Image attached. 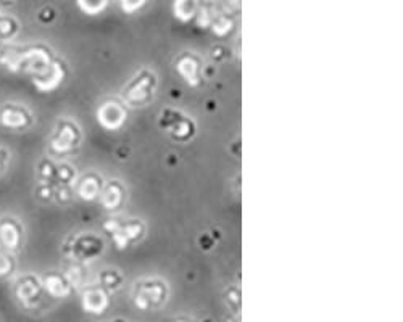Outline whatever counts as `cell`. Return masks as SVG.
<instances>
[{
	"instance_id": "3957f363",
	"label": "cell",
	"mask_w": 403,
	"mask_h": 322,
	"mask_svg": "<svg viewBox=\"0 0 403 322\" xmlns=\"http://www.w3.org/2000/svg\"><path fill=\"white\" fill-rule=\"evenodd\" d=\"M103 250H105L103 240L92 232L69 235L62 244V253L69 263H92L103 253Z\"/></svg>"
},
{
	"instance_id": "ba28073f",
	"label": "cell",
	"mask_w": 403,
	"mask_h": 322,
	"mask_svg": "<svg viewBox=\"0 0 403 322\" xmlns=\"http://www.w3.org/2000/svg\"><path fill=\"white\" fill-rule=\"evenodd\" d=\"M36 118L29 107L18 102H5L0 105V128L12 133H24L31 129Z\"/></svg>"
},
{
	"instance_id": "4fadbf2b",
	"label": "cell",
	"mask_w": 403,
	"mask_h": 322,
	"mask_svg": "<svg viewBox=\"0 0 403 322\" xmlns=\"http://www.w3.org/2000/svg\"><path fill=\"white\" fill-rule=\"evenodd\" d=\"M97 121L103 129L118 130L126 121V108L115 100H107L97 110Z\"/></svg>"
},
{
	"instance_id": "d4e9b609",
	"label": "cell",
	"mask_w": 403,
	"mask_h": 322,
	"mask_svg": "<svg viewBox=\"0 0 403 322\" xmlns=\"http://www.w3.org/2000/svg\"><path fill=\"white\" fill-rule=\"evenodd\" d=\"M65 274H67V278L71 282L74 289H76V287H83L84 280H86V269H84V264L71 263L69 268L65 271Z\"/></svg>"
},
{
	"instance_id": "f1b7e54d",
	"label": "cell",
	"mask_w": 403,
	"mask_h": 322,
	"mask_svg": "<svg viewBox=\"0 0 403 322\" xmlns=\"http://www.w3.org/2000/svg\"><path fill=\"white\" fill-rule=\"evenodd\" d=\"M74 197V190L71 185H55V195L53 201L58 205H68Z\"/></svg>"
},
{
	"instance_id": "1f68e13d",
	"label": "cell",
	"mask_w": 403,
	"mask_h": 322,
	"mask_svg": "<svg viewBox=\"0 0 403 322\" xmlns=\"http://www.w3.org/2000/svg\"><path fill=\"white\" fill-rule=\"evenodd\" d=\"M147 0H119L124 13H134L146 5Z\"/></svg>"
},
{
	"instance_id": "e0dca14e",
	"label": "cell",
	"mask_w": 403,
	"mask_h": 322,
	"mask_svg": "<svg viewBox=\"0 0 403 322\" xmlns=\"http://www.w3.org/2000/svg\"><path fill=\"white\" fill-rule=\"evenodd\" d=\"M200 0H174L173 13L179 22L187 23L197 17Z\"/></svg>"
},
{
	"instance_id": "6da1fadb",
	"label": "cell",
	"mask_w": 403,
	"mask_h": 322,
	"mask_svg": "<svg viewBox=\"0 0 403 322\" xmlns=\"http://www.w3.org/2000/svg\"><path fill=\"white\" fill-rule=\"evenodd\" d=\"M53 58L55 53L46 44L8 45L0 50V67L10 73L29 74L31 78L46 71Z\"/></svg>"
},
{
	"instance_id": "5b68a950",
	"label": "cell",
	"mask_w": 403,
	"mask_h": 322,
	"mask_svg": "<svg viewBox=\"0 0 403 322\" xmlns=\"http://www.w3.org/2000/svg\"><path fill=\"white\" fill-rule=\"evenodd\" d=\"M168 285L160 279H144L134 285L132 300L137 310H157L166 303Z\"/></svg>"
},
{
	"instance_id": "83f0119b",
	"label": "cell",
	"mask_w": 403,
	"mask_h": 322,
	"mask_svg": "<svg viewBox=\"0 0 403 322\" xmlns=\"http://www.w3.org/2000/svg\"><path fill=\"white\" fill-rule=\"evenodd\" d=\"M34 195H36L37 200L44 201V203H47V201H53V195H55V185L37 183L36 189H34Z\"/></svg>"
},
{
	"instance_id": "f546056e",
	"label": "cell",
	"mask_w": 403,
	"mask_h": 322,
	"mask_svg": "<svg viewBox=\"0 0 403 322\" xmlns=\"http://www.w3.org/2000/svg\"><path fill=\"white\" fill-rule=\"evenodd\" d=\"M226 303L234 310V313H239V308H241V291H239L237 287H232L226 291Z\"/></svg>"
},
{
	"instance_id": "4dcf8cb0",
	"label": "cell",
	"mask_w": 403,
	"mask_h": 322,
	"mask_svg": "<svg viewBox=\"0 0 403 322\" xmlns=\"http://www.w3.org/2000/svg\"><path fill=\"white\" fill-rule=\"evenodd\" d=\"M10 163H12V152L3 145H0V178L7 173Z\"/></svg>"
},
{
	"instance_id": "836d02e7",
	"label": "cell",
	"mask_w": 403,
	"mask_h": 322,
	"mask_svg": "<svg viewBox=\"0 0 403 322\" xmlns=\"http://www.w3.org/2000/svg\"><path fill=\"white\" fill-rule=\"evenodd\" d=\"M212 57H213V60H216V62H221V60H225V57H226V49L221 47V45L213 47Z\"/></svg>"
},
{
	"instance_id": "cb8c5ba5",
	"label": "cell",
	"mask_w": 403,
	"mask_h": 322,
	"mask_svg": "<svg viewBox=\"0 0 403 322\" xmlns=\"http://www.w3.org/2000/svg\"><path fill=\"white\" fill-rule=\"evenodd\" d=\"M212 31L215 36L218 37H225L228 36L232 31L234 28V19L230 15H216L215 19H213V23L210 24Z\"/></svg>"
},
{
	"instance_id": "8992f818",
	"label": "cell",
	"mask_w": 403,
	"mask_h": 322,
	"mask_svg": "<svg viewBox=\"0 0 403 322\" xmlns=\"http://www.w3.org/2000/svg\"><path fill=\"white\" fill-rule=\"evenodd\" d=\"M12 291L17 303L24 310H34L42 301L44 291L42 279L33 273L18 274L13 279Z\"/></svg>"
},
{
	"instance_id": "d590c367",
	"label": "cell",
	"mask_w": 403,
	"mask_h": 322,
	"mask_svg": "<svg viewBox=\"0 0 403 322\" xmlns=\"http://www.w3.org/2000/svg\"><path fill=\"white\" fill-rule=\"evenodd\" d=\"M171 322H191V321H187V319H176V321H171Z\"/></svg>"
},
{
	"instance_id": "e575fe53",
	"label": "cell",
	"mask_w": 403,
	"mask_h": 322,
	"mask_svg": "<svg viewBox=\"0 0 403 322\" xmlns=\"http://www.w3.org/2000/svg\"><path fill=\"white\" fill-rule=\"evenodd\" d=\"M203 2H205V5H212L215 0H203Z\"/></svg>"
},
{
	"instance_id": "ffe728a7",
	"label": "cell",
	"mask_w": 403,
	"mask_h": 322,
	"mask_svg": "<svg viewBox=\"0 0 403 322\" xmlns=\"http://www.w3.org/2000/svg\"><path fill=\"white\" fill-rule=\"evenodd\" d=\"M98 285L102 287L107 294H115L123 285V276L117 269H105L98 274Z\"/></svg>"
},
{
	"instance_id": "d6a6232c",
	"label": "cell",
	"mask_w": 403,
	"mask_h": 322,
	"mask_svg": "<svg viewBox=\"0 0 403 322\" xmlns=\"http://www.w3.org/2000/svg\"><path fill=\"white\" fill-rule=\"evenodd\" d=\"M53 18H55V12H53V8H51V7L42 8L41 12H39V19H41V22H44V23H51Z\"/></svg>"
},
{
	"instance_id": "74e56055",
	"label": "cell",
	"mask_w": 403,
	"mask_h": 322,
	"mask_svg": "<svg viewBox=\"0 0 403 322\" xmlns=\"http://www.w3.org/2000/svg\"><path fill=\"white\" fill-rule=\"evenodd\" d=\"M112 322H128V321H124V319H121V318H118V319H115V321H112Z\"/></svg>"
},
{
	"instance_id": "5bb4252c",
	"label": "cell",
	"mask_w": 403,
	"mask_h": 322,
	"mask_svg": "<svg viewBox=\"0 0 403 322\" xmlns=\"http://www.w3.org/2000/svg\"><path fill=\"white\" fill-rule=\"evenodd\" d=\"M41 279H42L44 291L55 300L68 298V296L74 291V287L67 278V274L60 273V271H51V273H46V276Z\"/></svg>"
},
{
	"instance_id": "ac0fdd59",
	"label": "cell",
	"mask_w": 403,
	"mask_h": 322,
	"mask_svg": "<svg viewBox=\"0 0 403 322\" xmlns=\"http://www.w3.org/2000/svg\"><path fill=\"white\" fill-rule=\"evenodd\" d=\"M196 130H197V128H196V123H194L192 118L182 117L170 129V134H171L173 140H176V142H187V140H191L194 135H196Z\"/></svg>"
},
{
	"instance_id": "9a60e30c",
	"label": "cell",
	"mask_w": 403,
	"mask_h": 322,
	"mask_svg": "<svg viewBox=\"0 0 403 322\" xmlns=\"http://www.w3.org/2000/svg\"><path fill=\"white\" fill-rule=\"evenodd\" d=\"M103 189V179L97 173H86L81 178L76 179L73 185L74 195L83 201H96L101 197V192Z\"/></svg>"
},
{
	"instance_id": "603a6c76",
	"label": "cell",
	"mask_w": 403,
	"mask_h": 322,
	"mask_svg": "<svg viewBox=\"0 0 403 322\" xmlns=\"http://www.w3.org/2000/svg\"><path fill=\"white\" fill-rule=\"evenodd\" d=\"M76 183V169L67 161L57 163V174H55V185H74Z\"/></svg>"
},
{
	"instance_id": "8fae6325",
	"label": "cell",
	"mask_w": 403,
	"mask_h": 322,
	"mask_svg": "<svg viewBox=\"0 0 403 322\" xmlns=\"http://www.w3.org/2000/svg\"><path fill=\"white\" fill-rule=\"evenodd\" d=\"M176 71L181 74V78L191 85L197 87L202 84L203 79V65L202 60L196 53L184 52L176 60Z\"/></svg>"
},
{
	"instance_id": "8d00e7d4",
	"label": "cell",
	"mask_w": 403,
	"mask_h": 322,
	"mask_svg": "<svg viewBox=\"0 0 403 322\" xmlns=\"http://www.w3.org/2000/svg\"><path fill=\"white\" fill-rule=\"evenodd\" d=\"M0 2H5V3H12L15 0H0Z\"/></svg>"
},
{
	"instance_id": "30bf717a",
	"label": "cell",
	"mask_w": 403,
	"mask_h": 322,
	"mask_svg": "<svg viewBox=\"0 0 403 322\" xmlns=\"http://www.w3.org/2000/svg\"><path fill=\"white\" fill-rule=\"evenodd\" d=\"M69 74L68 65L65 62L63 58L55 57L53 62L51 63L46 71L37 74V76L31 78L33 79V85L36 87V90L42 94H51L55 92L58 87H62V84L67 80Z\"/></svg>"
},
{
	"instance_id": "52a82bcc",
	"label": "cell",
	"mask_w": 403,
	"mask_h": 322,
	"mask_svg": "<svg viewBox=\"0 0 403 322\" xmlns=\"http://www.w3.org/2000/svg\"><path fill=\"white\" fill-rule=\"evenodd\" d=\"M103 230L110 235L118 246V250L128 248L131 244L141 240L146 234V226L142 221L139 219H128V221H119V219H107L103 223Z\"/></svg>"
},
{
	"instance_id": "484cf974",
	"label": "cell",
	"mask_w": 403,
	"mask_h": 322,
	"mask_svg": "<svg viewBox=\"0 0 403 322\" xmlns=\"http://www.w3.org/2000/svg\"><path fill=\"white\" fill-rule=\"evenodd\" d=\"M110 0H78V7L86 15H98L108 7Z\"/></svg>"
},
{
	"instance_id": "7c38bea8",
	"label": "cell",
	"mask_w": 403,
	"mask_h": 322,
	"mask_svg": "<svg viewBox=\"0 0 403 322\" xmlns=\"http://www.w3.org/2000/svg\"><path fill=\"white\" fill-rule=\"evenodd\" d=\"M81 306L87 314H103L110 306V294H107L101 285L84 287L81 294Z\"/></svg>"
},
{
	"instance_id": "f35d334b",
	"label": "cell",
	"mask_w": 403,
	"mask_h": 322,
	"mask_svg": "<svg viewBox=\"0 0 403 322\" xmlns=\"http://www.w3.org/2000/svg\"><path fill=\"white\" fill-rule=\"evenodd\" d=\"M0 15H2V13H0Z\"/></svg>"
},
{
	"instance_id": "7402d4cb",
	"label": "cell",
	"mask_w": 403,
	"mask_h": 322,
	"mask_svg": "<svg viewBox=\"0 0 403 322\" xmlns=\"http://www.w3.org/2000/svg\"><path fill=\"white\" fill-rule=\"evenodd\" d=\"M18 268V261L17 256L10 251L0 248V279H8L13 278L15 273H17Z\"/></svg>"
},
{
	"instance_id": "44dd1931",
	"label": "cell",
	"mask_w": 403,
	"mask_h": 322,
	"mask_svg": "<svg viewBox=\"0 0 403 322\" xmlns=\"http://www.w3.org/2000/svg\"><path fill=\"white\" fill-rule=\"evenodd\" d=\"M19 23L15 17L10 15H0V40L3 44H10L18 36Z\"/></svg>"
},
{
	"instance_id": "9c48e42d",
	"label": "cell",
	"mask_w": 403,
	"mask_h": 322,
	"mask_svg": "<svg viewBox=\"0 0 403 322\" xmlns=\"http://www.w3.org/2000/svg\"><path fill=\"white\" fill-rule=\"evenodd\" d=\"M24 239H26V232L22 221L10 214L0 218V248L17 255L23 248Z\"/></svg>"
},
{
	"instance_id": "277c9868",
	"label": "cell",
	"mask_w": 403,
	"mask_h": 322,
	"mask_svg": "<svg viewBox=\"0 0 403 322\" xmlns=\"http://www.w3.org/2000/svg\"><path fill=\"white\" fill-rule=\"evenodd\" d=\"M158 79L152 69L144 68L123 89V100L126 107H146L155 97Z\"/></svg>"
},
{
	"instance_id": "2e32d148",
	"label": "cell",
	"mask_w": 403,
	"mask_h": 322,
	"mask_svg": "<svg viewBox=\"0 0 403 322\" xmlns=\"http://www.w3.org/2000/svg\"><path fill=\"white\" fill-rule=\"evenodd\" d=\"M124 195H126V189L119 180H108L107 184H103L98 198H101V203L107 211H117L124 203Z\"/></svg>"
},
{
	"instance_id": "4316f807",
	"label": "cell",
	"mask_w": 403,
	"mask_h": 322,
	"mask_svg": "<svg viewBox=\"0 0 403 322\" xmlns=\"http://www.w3.org/2000/svg\"><path fill=\"white\" fill-rule=\"evenodd\" d=\"M182 117L184 115L181 112H178V110H173V108L163 110L160 115V128L170 130Z\"/></svg>"
},
{
	"instance_id": "d6986e66",
	"label": "cell",
	"mask_w": 403,
	"mask_h": 322,
	"mask_svg": "<svg viewBox=\"0 0 403 322\" xmlns=\"http://www.w3.org/2000/svg\"><path fill=\"white\" fill-rule=\"evenodd\" d=\"M55 174H57V161H53L52 157H44L36 163L37 183L55 185Z\"/></svg>"
},
{
	"instance_id": "7a4b0ae2",
	"label": "cell",
	"mask_w": 403,
	"mask_h": 322,
	"mask_svg": "<svg viewBox=\"0 0 403 322\" xmlns=\"http://www.w3.org/2000/svg\"><path fill=\"white\" fill-rule=\"evenodd\" d=\"M83 142V130L71 118H60L49 135V153L53 158L74 155Z\"/></svg>"
}]
</instances>
